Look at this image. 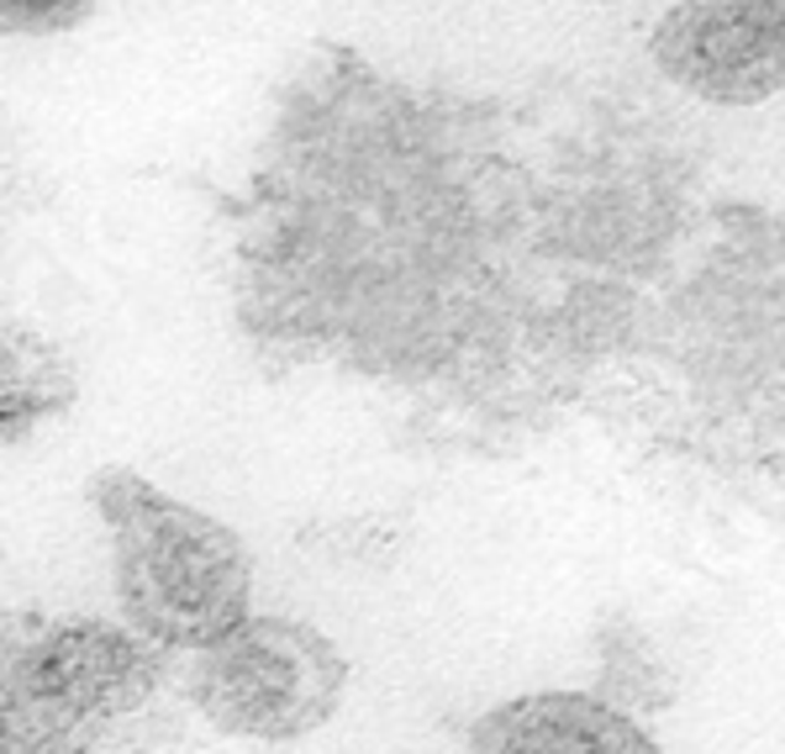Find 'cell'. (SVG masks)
<instances>
[{
    "label": "cell",
    "instance_id": "1",
    "mask_svg": "<svg viewBox=\"0 0 785 754\" xmlns=\"http://www.w3.org/2000/svg\"><path fill=\"white\" fill-rule=\"evenodd\" d=\"M85 496L111 543L121 623L153 649L195 655L253 612V554L238 528L127 464L95 470Z\"/></svg>",
    "mask_w": 785,
    "mask_h": 754
},
{
    "label": "cell",
    "instance_id": "2",
    "mask_svg": "<svg viewBox=\"0 0 785 754\" xmlns=\"http://www.w3.org/2000/svg\"><path fill=\"white\" fill-rule=\"evenodd\" d=\"M185 702L227 739L290 744L333 723L348 696V655L317 623L248 612L185 655Z\"/></svg>",
    "mask_w": 785,
    "mask_h": 754
},
{
    "label": "cell",
    "instance_id": "3",
    "mask_svg": "<svg viewBox=\"0 0 785 754\" xmlns=\"http://www.w3.org/2000/svg\"><path fill=\"white\" fill-rule=\"evenodd\" d=\"M0 681L53 723L80 733H117L169 681V655L138 638L127 623L69 617L22 638L0 660Z\"/></svg>",
    "mask_w": 785,
    "mask_h": 754
},
{
    "label": "cell",
    "instance_id": "4",
    "mask_svg": "<svg viewBox=\"0 0 785 754\" xmlns=\"http://www.w3.org/2000/svg\"><path fill=\"white\" fill-rule=\"evenodd\" d=\"M649 54L706 106H759L785 91V0H675Z\"/></svg>",
    "mask_w": 785,
    "mask_h": 754
},
{
    "label": "cell",
    "instance_id": "5",
    "mask_svg": "<svg viewBox=\"0 0 785 754\" xmlns=\"http://www.w3.org/2000/svg\"><path fill=\"white\" fill-rule=\"evenodd\" d=\"M469 754H665L659 739L596 692H527L480 712Z\"/></svg>",
    "mask_w": 785,
    "mask_h": 754
},
{
    "label": "cell",
    "instance_id": "6",
    "mask_svg": "<svg viewBox=\"0 0 785 754\" xmlns=\"http://www.w3.org/2000/svg\"><path fill=\"white\" fill-rule=\"evenodd\" d=\"M80 396L74 360L48 332L0 317V449L59 423Z\"/></svg>",
    "mask_w": 785,
    "mask_h": 754
},
{
    "label": "cell",
    "instance_id": "7",
    "mask_svg": "<svg viewBox=\"0 0 785 754\" xmlns=\"http://www.w3.org/2000/svg\"><path fill=\"white\" fill-rule=\"evenodd\" d=\"M100 0H0V32L5 37H63L85 27Z\"/></svg>",
    "mask_w": 785,
    "mask_h": 754
},
{
    "label": "cell",
    "instance_id": "8",
    "mask_svg": "<svg viewBox=\"0 0 785 754\" xmlns=\"http://www.w3.org/2000/svg\"><path fill=\"white\" fill-rule=\"evenodd\" d=\"M602 5H617V0H602Z\"/></svg>",
    "mask_w": 785,
    "mask_h": 754
}]
</instances>
